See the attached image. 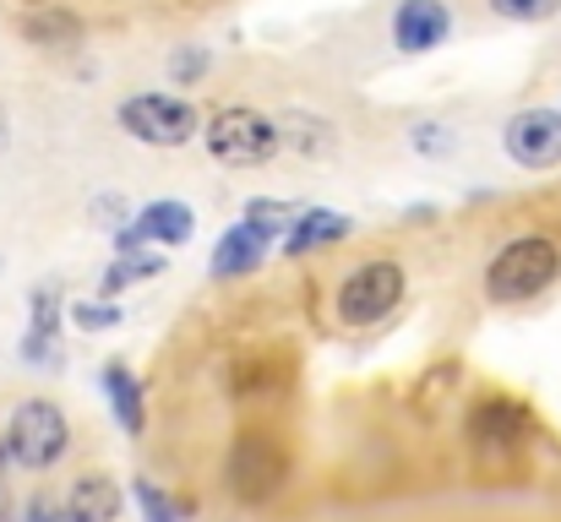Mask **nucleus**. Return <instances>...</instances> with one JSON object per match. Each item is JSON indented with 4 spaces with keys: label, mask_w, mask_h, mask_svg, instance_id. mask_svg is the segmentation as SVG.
I'll list each match as a JSON object with an SVG mask.
<instances>
[{
    "label": "nucleus",
    "mask_w": 561,
    "mask_h": 522,
    "mask_svg": "<svg viewBox=\"0 0 561 522\" xmlns=\"http://www.w3.org/2000/svg\"><path fill=\"white\" fill-rule=\"evenodd\" d=\"M273 245H278L273 234H262L256 223H245V218H240L234 229H224V234H218L207 272H213V278H224V283H229V278H251V272L267 262V251H273Z\"/></svg>",
    "instance_id": "9b49d317"
},
{
    "label": "nucleus",
    "mask_w": 561,
    "mask_h": 522,
    "mask_svg": "<svg viewBox=\"0 0 561 522\" xmlns=\"http://www.w3.org/2000/svg\"><path fill=\"white\" fill-rule=\"evenodd\" d=\"M22 522H77V518L66 512V501H49V496H33V501H27V512H22Z\"/></svg>",
    "instance_id": "a878e982"
},
{
    "label": "nucleus",
    "mask_w": 561,
    "mask_h": 522,
    "mask_svg": "<svg viewBox=\"0 0 561 522\" xmlns=\"http://www.w3.org/2000/svg\"><path fill=\"white\" fill-rule=\"evenodd\" d=\"M170 262H164V251H153V245H137V251H115V262L104 267V278H99V289H104V300H115V294H126L131 283H148V278H159Z\"/></svg>",
    "instance_id": "f3484780"
},
{
    "label": "nucleus",
    "mask_w": 561,
    "mask_h": 522,
    "mask_svg": "<svg viewBox=\"0 0 561 522\" xmlns=\"http://www.w3.org/2000/svg\"><path fill=\"white\" fill-rule=\"evenodd\" d=\"M207 66H213L207 44H191V49H175L170 77H175V88H191V82H202V77H207Z\"/></svg>",
    "instance_id": "b1692460"
},
{
    "label": "nucleus",
    "mask_w": 561,
    "mask_h": 522,
    "mask_svg": "<svg viewBox=\"0 0 561 522\" xmlns=\"http://www.w3.org/2000/svg\"><path fill=\"white\" fill-rule=\"evenodd\" d=\"M224 474H229V490H234L245 507H262V501H273V496L284 490V479H289V452L278 446V436L245 430V436L234 441Z\"/></svg>",
    "instance_id": "423d86ee"
},
{
    "label": "nucleus",
    "mask_w": 561,
    "mask_h": 522,
    "mask_svg": "<svg viewBox=\"0 0 561 522\" xmlns=\"http://www.w3.org/2000/svg\"><path fill=\"white\" fill-rule=\"evenodd\" d=\"M115 120H121V131L131 142L170 148V153L202 137V109L191 98H181V93H131V98H121Z\"/></svg>",
    "instance_id": "20e7f679"
},
{
    "label": "nucleus",
    "mask_w": 561,
    "mask_h": 522,
    "mask_svg": "<svg viewBox=\"0 0 561 522\" xmlns=\"http://www.w3.org/2000/svg\"><path fill=\"white\" fill-rule=\"evenodd\" d=\"M22 38L38 44V49H71V44L82 38V22L49 0V5H33V11L22 16Z\"/></svg>",
    "instance_id": "a211bd4d"
},
{
    "label": "nucleus",
    "mask_w": 561,
    "mask_h": 522,
    "mask_svg": "<svg viewBox=\"0 0 561 522\" xmlns=\"http://www.w3.org/2000/svg\"><path fill=\"white\" fill-rule=\"evenodd\" d=\"M5 463H11V457H5V441H0V474H5Z\"/></svg>",
    "instance_id": "c85d7f7f"
},
{
    "label": "nucleus",
    "mask_w": 561,
    "mask_h": 522,
    "mask_svg": "<svg viewBox=\"0 0 561 522\" xmlns=\"http://www.w3.org/2000/svg\"><path fill=\"white\" fill-rule=\"evenodd\" d=\"M0 522H11V501H5V490H0Z\"/></svg>",
    "instance_id": "bb28decb"
},
{
    "label": "nucleus",
    "mask_w": 561,
    "mask_h": 522,
    "mask_svg": "<svg viewBox=\"0 0 561 522\" xmlns=\"http://www.w3.org/2000/svg\"><path fill=\"white\" fill-rule=\"evenodd\" d=\"M469 436H474L485 452H513V446L524 441V414H518L513 403L491 397V403H480V408H474V419H469Z\"/></svg>",
    "instance_id": "dca6fc26"
},
{
    "label": "nucleus",
    "mask_w": 561,
    "mask_h": 522,
    "mask_svg": "<svg viewBox=\"0 0 561 522\" xmlns=\"http://www.w3.org/2000/svg\"><path fill=\"white\" fill-rule=\"evenodd\" d=\"M409 148H414L420 159H442V153H453V131H447L442 120H420V126L409 131Z\"/></svg>",
    "instance_id": "5701e85b"
},
{
    "label": "nucleus",
    "mask_w": 561,
    "mask_h": 522,
    "mask_svg": "<svg viewBox=\"0 0 561 522\" xmlns=\"http://www.w3.org/2000/svg\"><path fill=\"white\" fill-rule=\"evenodd\" d=\"M453 38V5L447 0H398L392 5V44L398 55H431Z\"/></svg>",
    "instance_id": "1a4fd4ad"
},
{
    "label": "nucleus",
    "mask_w": 561,
    "mask_h": 522,
    "mask_svg": "<svg viewBox=\"0 0 561 522\" xmlns=\"http://www.w3.org/2000/svg\"><path fill=\"white\" fill-rule=\"evenodd\" d=\"M16 5H27V11H33V5H49V0H16Z\"/></svg>",
    "instance_id": "c756f323"
},
{
    "label": "nucleus",
    "mask_w": 561,
    "mask_h": 522,
    "mask_svg": "<svg viewBox=\"0 0 561 522\" xmlns=\"http://www.w3.org/2000/svg\"><path fill=\"white\" fill-rule=\"evenodd\" d=\"M93 218L115 234V229H126V223H131V207H126V196H99V201H93Z\"/></svg>",
    "instance_id": "393cba45"
},
{
    "label": "nucleus",
    "mask_w": 561,
    "mask_h": 522,
    "mask_svg": "<svg viewBox=\"0 0 561 522\" xmlns=\"http://www.w3.org/2000/svg\"><path fill=\"white\" fill-rule=\"evenodd\" d=\"M131 496H137V507H142V522H186L191 507L181 496H170V490H159L153 479H137L131 485Z\"/></svg>",
    "instance_id": "6ab92c4d"
},
{
    "label": "nucleus",
    "mask_w": 561,
    "mask_h": 522,
    "mask_svg": "<svg viewBox=\"0 0 561 522\" xmlns=\"http://www.w3.org/2000/svg\"><path fill=\"white\" fill-rule=\"evenodd\" d=\"M60 316H66L60 283H38L27 294V333H22L27 364H60Z\"/></svg>",
    "instance_id": "9d476101"
},
{
    "label": "nucleus",
    "mask_w": 561,
    "mask_h": 522,
    "mask_svg": "<svg viewBox=\"0 0 561 522\" xmlns=\"http://www.w3.org/2000/svg\"><path fill=\"white\" fill-rule=\"evenodd\" d=\"M0 441H5V457H11L16 468L44 474V468H55V463L66 457V446H71V425H66V414H60L49 397H27V403L11 408Z\"/></svg>",
    "instance_id": "39448f33"
},
{
    "label": "nucleus",
    "mask_w": 561,
    "mask_h": 522,
    "mask_svg": "<svg viewBox=\"0 0 561 522\" xmlns=\"http://www.w3.org/2000/svg\"><path fill=\"white\" fill-rule=\"evenodd\" d=\"M99 386H104V403H110L115 425H121L126 436H142V430H148V403H142V381H137V370H131L126 359H104Z\"/></svg>",
    "instance_id": "ddd939ff"
},
{
    "label": "nucleus",
    "mask_w": 561,
    "mask_h": 522,
    "mask_svg": "<svg viewBox=\"0 0 561 522\" xmlns=\"http://www.w3.org/2000/svg\"><path fill=\"white\" fill-rule=\"evenodd\" d=\"M350 234H355V218H350V212H339V207H300L295 223L284 229L278 251L295 262V256H311V251L339 245V240H350Z\"/></svg>",
    "instance_id": "f8f14e48"
},
{
    "label": "nucleus",
    "mask_w": 561,
    "mask_h": 522,
    "mask_svg": "<svg viewBox=\"0 0 561 522\" xmlns=\"http://www.w3.org/2000/svg\"><path fill=\"white\" fill-rule=\"evenodd\" d=\"M561 278V245L546 234H518L485 262V300L491 305H524L540 300Z\"/></svg>",
    "instance_id": "f257e3e1"
},
{
    "label": "nucleus",
    "mask_w": 561,
    "mask_h": 522,
    "mask_svg": "<svg viewBox=\"0 0 561 522\" xmlns=\"http://www.w3.org/2000/svg\"><path fill=\"white\" fill-rule=\"evenodd\" d=\"M202 137H207V153H213L218 164H229V170H262V164H273V159L284 153L278 120L262 115V109H251V104H224V109H213L207 126H202Z\"/></svg>",
    "instance_id": "f03ea898"
},
{
    "label": "nucleus",
    "mask_w": 561,
    "mask_h": 522,
    "mask_svg": "<svg viewBox=\"0 0 561 522\" xmlns=\"http://www.w3.org/2000/svg\"><path fill=\"white\" fill-rule=\"evenodd\" d=\"M502 153L518 164V170H557L561 164V109H518L507 126H502Z\"/></svg>",
    "instance_id": "6e6552de"
},
{
    "label": "nucleus",
    "mask_w": 561,
    "mask_h": 522,
    "mask_svg": "<svg viewBox=\"0 0 561 522\" xmlns=\"http://www.w3.org/2000/svg\"><path fill=\"white\" fill-rule=\"evenodd\" d=\"M485 5L502 22H551V16H561V0H485Z\"/></svg>",
    "instance_id": "4be33fe9"
},
{
    "label": "nucleus",
    "mask_w": 561,
    "mask_h": 522,
    "mask_svg": "<svg viewBox=\"0 0 561 522\" xmlns=\"http://www.w3.org/2000/svg\"><path fill=\"white\" fill-rule=\"evenodd\" d=\"M278 137H284V148L300 153V159H333V153H339V126H333L328 115H311V109L278 115Z\"/></svg>",
    "instance_id": "2eb2a0df"
},
{
    "label": "nucleus",
    "mask_w": 561,
    "mask_h": 522,
    "mask_svg": "<svg viewBox=\"0 0 561 522\" xmlns=\"http://www.w3.org/2000/svg\"><path fill=\"white\" fill-rule=\"evenodd\" d=\"M5 137H11V126H5V109H0V148H5Z\"/></svg>",
    "instance_id": "cd10ccee"
},
{
    "label": "nucleus",
    "mask_w": 561,
    "mask_h": 522,
    "mask_svg": "<svg viewBox=\"0 0 561 522\" xmlns=\"http://www.w3.org/2000/svg\"><path fill=\"white\" fill-rule=\"evenodd\" d=\"M66 512L77 522H121L126 496H121V485H115L110 474H82V479H71V490H66Z\"/></svg>",
    "instance_id": "4468645a"
},
{
    "label": "nucleus",
    "mask_w": 561,
    "mask_h": 522,
    "mask_svg": "<svg viewBox=\"0 0 561 522\" xmlns=\"http://www.w3.org/2000/svg\"><path fill=\"white\" fill-rule=\"evenodd\" d=\"M403 289H409L403 267H398L392 256H376V262H360V267L339 283L333 311H339V322H344L350 333H371V327H381V322L403 305Z\"/></svg>",
    "instance_id": "7ed1b4c3"
},
{
    "label": "nucleus",
    "mask_w": 561,
    "mask_h": 522,
    "mask_svg": "<svg viewBox=\"0 0 561 522\" xmlns=\"http://www.w3.org/2000/svg\"><path fill=\"white\" fill-rule=\"evenodd\" d=\"M191 234H196V212H191V201H181V196H159V201L137 207L126 229H115V251H137V245L181 251Z\"/></svg>",
    "instance_id": "0eeeda50"
},
{
    "label": "nucleus",
    "mask_w": 561,
    "mask_h": 522,
    "mask_svg": "<svg viewBox=\"0 0 561 522\" xmlns=\"http://www.w3.org/2000/svg\"><path fill=\"white\" fill-rule=\"evenodd\" d=\"M71 311V322L82 327V333H110V327H121V305L115 300H77V305H66Z\"/></svg>",
    "instance_id": "412c9836"
},
{
    "label": "nucleus",
    "mask_w": 561,
    "mask_h": 522,
    "mask_svg": "<svg viewBox=\"0 0 561 522\" xmlns=\"http://www.w3.org/2000/svg\"><path fill=\"white\" fill-rule=\"evenodd\" d=\"M295 212H300L295 201H278V196H251L240 218H245V223H256L262 234H273V240H284V229L295 223Z\"/></svg>",
    "instance_id": "aec40b11"
}]
</instances>
